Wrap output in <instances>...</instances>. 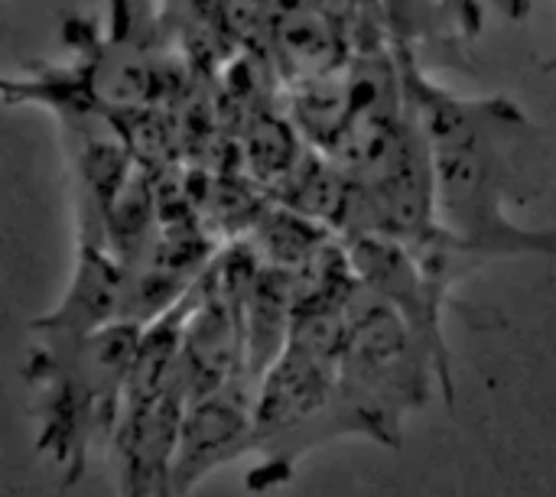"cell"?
I'll return each mask as SVG.
<instances>
[{"label": "cell", "instance_id": "6da1fadb", "mask_svg": "<svg viewBox=\"0 0 556 497\" xmlns=\"http://www.w3.org/2000/svg\"><path fill=\"white\" fill-rule=\"evenodd\" d=\"M394 52L404 94L427 133L440 228L482 264L556 254V231L511 218V205L538 199L547 182V146L528 111L508 94H456L437 85L410 52Z\"/></svg>", "mask_w": 556, "mask_h": 497}, {"label": "cell", "instance_id": "7a4b0ae2", "mask_svg": "<svg viewBox=\"0 0 556 497\" xmlns=\"http://www.w3.org/2000/svg\"><path fill=\"white\" fill-rule=\"evenodd\" d=\"M437 368L410 326L362 283L349 300V329L329 407L306 433V453L339 436L401 446L407 413L430 400Z\"/></svg>", "mask_w": 556, "mask_h": 497}, {"label": "cell", "instance_id": "3957f363", "mask_svg": "<svg viewBox=\"0 0 556 497\" xmlns=\"http://www.w3.org/2000/svg\"><path fill=\"white\" fill-rule=\"evenodd\" d=\"M143 326L114 322L85 335H39L26 381L39 391L36 449L75 485L91 449H108Z\"/></svg>", "mask_w": 556, "mask_h": 497}, {"label": "cell", "instance_id": "277c9868", "mask_svg": "<svg viewBox=\"0 0 556 497\" xmlns=\"http://www.w3.org/2000/svg\"><path fill=\"white\" fill-rule=\"evenodd\" d=\"M186 296L140 332L121 413L108 443L121 497H169V466L189 404L176 368Z\"/></svg>", "mask_w": 556, "mask_h": 497}, {"label": "cell", "instance_id": "5b68a950", "mask_svg": "<svg viewBox=\"0 0 556 497\" xmlns=\"http://www.w3.org/2000/svg\"><path fill=\"white\" fill-rule=\"evenodd\" d=\"M342 244H345L355 280L368 293H375L381 303H388L410 326V332L424 342V348L433 358L443 397L453 407L456 387H453L450 348L443 335V309H446L450 290L420 267V260L414 257L407 244L394 238L352 234V238H342Z\"/></svg>", "mask_w": 556, "mask_h": 497}, {"label": "cell", "instance_id": "8992f818", "mask_svg": "<svg viewBox=\"0 0 556 497\" xmlns=\"http://www.w3.org/2000/svg\"><path fill=\"white\" fill-rule=\"evenodd\" d=\"M254 387L231 384L186 404L169 466V497H186L218 466L254 453Z\"/></svg>", "mask_w": 556, "mask_h": 497}, {"label": "cell", "instance_id": "52a82bcc", "mask_svg": "<svg viewBox=\"0 0 556 497\" xmlns=\"http://www.w3.org/2000/svg\"><path fill=\"white\" fill-rule=\"evenodd\" d=\"M114 322H130V267L94 244H78V264L59 306L36 319L42 335H85Z\"/></svg>", "mask_w": 556, "mask_h": 497}, {"label": "cell", "instance_id": "ba28073f", "mask_svg": "<svg viewBox=\"0 0 556 497\" xmlns=\"http://www.w3.org/2000/svg\"><path fill=\"white\" fill-rule=\"evenodd\" d=\"M264 59L274 62L287 85H293L303 78L342 72L352 59V46L345 26L313 3L277 0Z\"/></svg>", "mask_w": 556, "mask_h": 497}, {"label": "cell", "instance_id": "9c48e42d", "mask_svg": "<svg viewBox=\"0 0 556 497\" xmlns=\"http://www.w3.org/2000/svg\"><path fill=\"white\" fill-rule=\"evenodd\" d=\"M274 7H277V0H215L212 20L228 49H244V52L264 55Z\"/></svg>", "mask_w": 556, "mask_h": 497}, {"label": "cell", "instance_id": "30bf717a", "mask_svg": "<svg viewBox=\"0 0 556 497\" xmlns=\"http://www.w3.org/2000/svg\"><path fill=\"white\" fill-rule=\"evenodd\" d=\"M440 3L450 13L453 26L466 29L469 36L479 29V23H482V0H440Z\"/></svg>", "mask_w": 556, "mask_h": 497}, {"label": "cell", "instance_id": "8fae6325", "mask_svg": "<svg viewBox=\"0 0 556 497\" xmlns=\"http://www.w3.org/2000/svg\"><path fill=\"white\" fill-rule=\"evenodd\" d=\"M306 3H313V7L323 10L326 16H332L336 23H342L345 33H349L352 20H355V16L362 13V7H365V0H306Z\"/></svg>", "mask_w": 556, "mask_h": 497}]
</instances>
